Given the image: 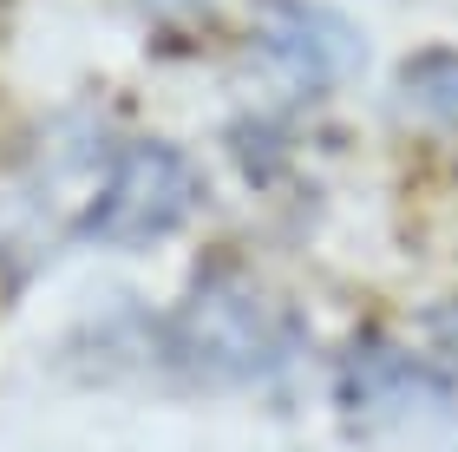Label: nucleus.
I'll return each instance as SVG.
<instances>
[{
	"label": "nucleus",
	"mask_w": 458,
	"mask_h": 452,
	"mask_svg": "<svg viewBox=\"0 0 458 452\" xmlns=\"http://www.w3.org/2000/svg\"><path fill=\"white\" fill-rule=\"evenodd\" d=\"M420 347H426V374L458 380V295L420 315Z\"/></svg>",
	"instance_id": "39448f33"
},
{
	"label": "nucleus",
	"mask_w": 458,
	"mask_h": 452,
	"mask_svg": "<svg viewBox=\"0 0 458 452\" xmlns=\"http://www.w3.org/2000/svg\"><path fill=\"white\" fill-rule=\"evenodd\" d=\"M249 33L301 86H341L367 59V39L353 33V20L321 0H249Z\"/></svg>",
	"instance_id": "7ed1b4c3"
},
{
	"label": "nucleus",
	"mask_w": 458,
	"mask_h": 452,
	"mask_svg": "<svg viewBox=\"0 0 458 452\" xmlns=\"http://www.w3.org/2000/svg\"><path fill=\"white\" fill-rule=\"evenodd\" d=\"M197 197H203L197 164L177 145L138 138V145L118 151L112 177L98 183L92 210L79 217V236L86 243H157L197 210Z\"/></svg>",
	"instance_id": "f03ea898"
},
{
	"label": "nucleus",
	"mask_w": 458,
	"mask_h": 452,
	"mask_svg": "<svg viewBox=\"0 0 458 452\" xmlns=\"http://www.w3.org/2000/svg\"><path fill=\"white\" fill-rule=\"evenodd\" d=\"M164 347L191 380L236 387L276 374L295 347V315L276 289H262L236 262H203L191 295L177 302V315L164 321Z\"/></svg>",
	"instance_id": "f257e3e1"
},
{
	"label": "nucleus",
	"mask_w": 458,
	"mask_h": 452,
	"mask_svg": "<svg viewBox=\"0 0 458 452\" xmlns=\"http://www.w3.org/2000/svg\"><path fill=\"white\" fill-rule=\"evenodd\" d=\"M406 92L420 98L432 118H452L458 125V53H420L406 66Z\"/></svg>",
	"instance_id": "20e7f679"
}]
</instances>
